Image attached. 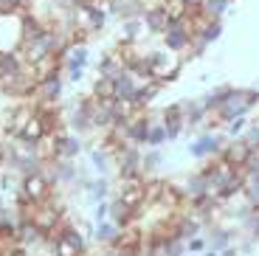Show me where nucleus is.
I'll return each mask as SVG.
<instances>
[{
	"label": "nucleus",
	"mask_w": 259,
	"mask_h": 256,
	"mask_svg": "<svg viewBox=\"0 0 259 256\" xmlns=\"http://www.w3.org/2000/svg\"><path fill=\"white\" fill-rule=\"evenodd\" d=\"M206 248H208V239H206V234H197V237L186 239V250H189V253H203Z\"/></svg>",
	"instance_id": "nucleus-30"
},
{
	"label": "nucleus",
	"mask_w": 259,
	"mask_h": 256,
	"mask_svg": "<svg viewBox=\"0 0 259 256\" xmlns=\"http://www.w3.org/2000/svg\"><path fill=\"white\" fill-rule=\"evenodd\" d=\"M84 147V138L71 130H57V158H68V160H76L82 155Z\"/></svg>",
	"instance_id": "nucleus-8"
},
{
	"label": "nucleus",
	"mask_w": 259,
	"mask_h": 256,
	"mask_svg": "<svg viewBox=\"0 0 259 256\" xmlns=\"http://www.w3.org/2000/svg\"><path fill=\"white\" fill-rule=\"evenodd\" d=\"M113 84H116V99H121V102H133V96H136V90H138L141 82H138L130 71H124L121 76L113 79Z\"/></svg>",
	"instance_id": "nucleus-19"
},
{
	"label": "nucleus",
	"mask_w": 259,
	"mask_h": 256,
	"mask_svg": "<svg viewBox=\"0 0 259 256\" xmlns=\"http://www.w3.org/2000/svg\"><path fill=\"white\" fill-rule=\"evenodd\" d=\"M0 256H31V253H28V248H23V245H12V248L3 250Z\"/></svg>",
	"instance_id": "nucleus-33"
},
{
	"label": "nucleus",
	"mask_w": 259,
	"mask_h": 256,
	"mask_svg": "<svg viewBox=\"0 0 259 256\" xmlns=\"http://www.w3.org/2000/svg\"><path fill=\"white\" fill-rule=\"evenodd\" d=\"M256 107H259V90L256 88H234L231 84V90L220 99L214 115L226 124L231 118H237V115H251Z\"/></svg>",
	"instance_id": "nucleus-1"
},
{
	"label": "nucleus",
	"mask_w": 259,
	"mask_h": 256,
	"mask_svg": "<svg viewBox=\"0 0 259 256\" xmlns=\"http://www.w3.org/2000/svg\"><path fill=\"white\" fill-rule=\"evenodd\" d=\"M192 37H200L203 42H208V45L220 42V37H223V20H206V26H203L200 31H194Z\"/></svg>",
	"instance_id": "nucleus-23"
},
{
	"label": "nucleus",
	"mask_w": 259,
	"mask_h": 256,
	"mask_svg": "<svg viewBox=\"0 0 259 256\" xmlns=\"http://www.w3.org/2000/svg\"><path fill=\"white\" fill-rule=\"evenodd\" d=\"M0 208H3V192H0Z\"/></svg>",
	"instance_id": "nucleus-37"
},
{
	"label": "nucleus",
	"mask_w": 259,
	"mask_h": 256,
	"mask_svg": "<svg viewBox=\"0 0 259 256\" xmlns=\"http://www.w3.org/2000/svg\"><path fill=\"white\" fill-rule=\"evenodd\" d=\"M144 34H147L144 17H127V20H121V26H118V42L121 45H138Z\"/></svg>",
	"instance_id": "nucleus-13"
},
{
	"label": "nucleus",
	"mask_w": 259,
	"mask_h": 256,
	"mask_svg": "<svg viewBox=\"0 0 259 256\" xmlns=\"http://www.w3.org/2000/svg\"><path fill=\"white\" fill-rule=\"evenodd\" d=\"M107 17H110V12H107L104 3H91V6H88V31L102 34L104 26H107Z\"/></svg>",
	"instance_id": "nucleus-18"
},
{
	"label": "nucleus",
	"mask_w": 259,
	"mask_h": 256,
	"mask_svg": "<svg viewBox=\"0 0 259 256\" xmlns=\"http://www.w3.org/2000/svg\"><path fill=\"white\" fill-rule=\"evenodd\" d=\"M48 178H51L54 186H76L79 180V166L76 160H68V158H54L48 163Z\"/></svg>",
	"instance_id": "nucleus-7"
},
{
	"label": "nucleus",
	"mask_w": 259,
	"mask_h": 256,
	"mask_svg": "<svg viewBox=\"0 0 259 256\" xmlns=\"http://www.w3.org/2000/svg\"><path fill=\"white\" fill-rule=\"evenodd\" d=\"M200 256H220V253H217V250H211V248H206V250H203Z\"/></svg>",
	"instance_id": "nucleus-36"
},
{
	"label": "nucleus",
	"mask_w": 259,
	"mask_h": 256,
	"mask_svg": "<svg viewBox=\"0 0 259 256\" xmlns=\"http://www.w3.org/2000/svg\"><path fill=\"white\" fill-rule=\"evenodd\" d=\"M183 194H186V205L192 203V200H197V197H203V194H208V175H206V169H197V172H192V175H186L183 178Z\"/></svg>",
	"instance_id": "nucleus-12"
},
{
	"label": "nucleus",
	"mask_w": 259,
	"mask_h": 256,
	"mask_svg": "<svg viewBox=\"0 0 259 256\" xmlns=\"http://www.w3.org/2000/svg\"><path fill=\"white\" fill-rule=\"evenodd\" d=\"M231 3L234 0H206L200 6V12H203V17H208V20H223L228 14V9H231Z\"/></svg>",
	"instance_id": "nucleus-22"
},
{
	"label": "nucleus",
	"mask_w": 259,
	"mask_h": 256,
	"mask_svg": "<svg viewBox=\"0 0 259 256\" xmlns=\"http://www.w3.org/2000/svg\"><path fill=\"white\" fill-rule=\"evenodd\" d=\"M102 220H110V200H102V203L93 205V225L102 223Z\"/></svg>",
	"instance_id": "nucleus-31"
},
{
	"label": "nucleus",
	"mask_w": 259,
	"mask_h": 256,
	"mask_svg": "<svg viewBox=\"0 0 259 256\" xmlns=\"http://www.w3.org/2000/svg\"><path fill=\"white\" fill-rule=\"evenodd\" d=\"M141 17H144V26H147V34H155V37H161V34L166 31V26H169V12H166L163 3L147 6Z\"/></svg>",
	"instance_id": "nucleus-10"
},
{
	"label": "nucleus",
	"mask_w": 259,
	"mask_h": 256,
	"mask_svg": "<svg viewBox=\"0 0 259 256\" xmlns=\"http://www.w3.org/2000/svg\"><path fill=\"white\" fill-rule=\"evenodd\" d=\"M163 6H166L169 17H186V14H189L186 0H163Z\"/></svg>",
	"instance_id": "nucleus-28"
},
{
	"label": "nucleus",
	"mask_w": 259,
	"mask_h": 256,
	"mask_svg": "<svg viewBox=\"0 0 259 256\" xmlns=\"http://www.w3.org/2000/svg\"><path fill=\"white\" fill-rule=\"evenodd\" d=\"M163 152H161V147H147V152H144V158H141V166H144V175H155L158 169L163 166Z\"/></svg>",
	"instance_id": "nucleus-21"
},
{
	"label": "nucleus",
	"mask_w": 259,
	"mask_h": 256,
	"mask_svg": "<svg viewBox=\"0 0 259 256\" xmlns=\"http://www.w3.org/2000/svg\"><path fill=\"white\" fill-rule=\"evenodd\" d=\"M240 138H242V141H245L251 149H259V118H256V121H251V124H248V127H245V133H242Z\"/></svg>",
	"instance_id": "nucleus-27"
},
{
	"label": "nucleus",
	"mask_w": 259,
	"mask_h": 256,
	"mask_svg": "<svg viewBox=\"0 0 259 256\" xmlns=\"http://www.w3.org/2000/svg\"><path fill=\"white\" fill-rule=\"evenodd\" d=\"M163 127H166V141H178V138L186 133V121H183V115L163 118Z\"/></svg>",
	"instance_id": "nucleus-25"
},
{
	"label": "nucleus",
	"mask_w": 259,
	"mask_h": 256,
	"mask_svg": "<svg viewBox=\"0 0 259 256\" xmlns=\"http://www.w3.org/2000/svg\"><path fill=\"white\" fill-rule=\"evenodd\" d=\"M226 144H228L226 130H217V133H197V138L189 141L186 152H189V158H194V160H208V158H217Z\"/></svg>",
	"instance_id": "nucleus-2"
},
{
	"label": "nucleus",
	"mask_w": 259,
	"mask_h": 256,
	"mask_svg": "<svg viewBox=\"0 0 259 256\" xmlns=\"http://www.w3.org/2000/svg\"><path fill=\"white\" fill-rule=\"evenodd\" d=\"M91 96L93 99H116V84H113V79L96 76L91 84Z\"/></svg>",
	"instance_id": "nucleus-24"
},
{
	"label": "nucleus",
	"mask_w": 259,
	"mask_h": 256,
	"mask_svg": "<svg viewBox=\"0 0 259 256\" xmlns=\"http://www.w3.org/2000/svg\"><path fill=\"white\" fill-rule=\"evenodd\" d=\"M217 158L226 160V163H231V166H237V169H242L248 163V158H251V147H248L242 138H228V144L220 149Z\"/></svg>",
	"instance_id": "nucleus-9"
},
{
	"label": "nucleus",
	"mask_w": 259,
	"mask_h": 256,
	"mask_svg": "<svg viewBox=\"0 0 259 256\" xmlns=\"http://www.w3.org/2000/svg\"><path fill=\"white\" fill-rule=\"evenodd\" d=\"M48 169V166H46ZM20 192L26 194L28 200H31L34 205L37 203H46L48 197H51L57 189H54L51 178H48V172H37V175H26V178H20Z\"/></svg>",
	"instance_id": "nucleus-5"
},
{
	"label": "nucleus",
	"mask_w": 259,
	"mask_h": 256,
	"mask_svg": "<svg viewBox=\"0 0 259 256\" xmlns=\"http://www.w3.org/2000/svg\"><path fill=\"white\" fill-rule=\"evenodd\" d=\"M62 90H65V79L62 73H54V76L39 79L37 88H34V104H57L62 99Z\"/></svg>",
	"instance_id": "nucleus-6"
},
{
	"label": "nucleus",
	"mask_w": 259,
	"mask_h": 256,
	"mask_svg": "<svg viewBox=\"0 0 259 256\" xmlns=\"http://www.w3.org/2000/svg\"><path fill=\"white\" fill-rule=\"evenodd\" d=\"M251 124V118L248 115H237V118H231V121H226V133H228V138H240L242 133H245V127Z\"/></svg>",
	"instance_id": "nucleus-26"
},
{
	"label": "nucleus",
	"mask_w": 259,
	"mask_h": 256,
	"mask_svg": "<svg viewBox=\"0 0 259 256\" xmlns=\"http://www.w3.org/2000/svg\"><path fill=\"white\" fill-rule=\"evenodd\" d=\"M65 73V82H71V84H82L84 79V68H71V71H62Z\"/></svg>",
	"instance_id": "nucleus-32"
},
{
	"label": "nucleus",
	"mask_w": 259,
	"mask_h": 256,
	"mask_svg": "<svg viewBox=\"0 0 259 256\" xmlns=\"http://www.w3.org/2000/svg\"><path fill=\"white\" fill-rule=\"evenodd\" d=\"M118 239H121V228L113 220H102V223L93 225V245L113 248V245H118Z\"/></svg>",
	"instance_id": "nucleus-14"
},
{
	"label": "nucleus",
	"mask_w": 259,
	"mask_h": 256,
	"mask_svg": "<svg viewBox=\"0 0 259 256\" xmlns=\"http://www.w3.org/2000/svg\"><path fill=\"white\" fill-rule=\"evenodd\" d=\"M88 158L93 163V172L96 175H104V178H110L116 163H113V155L107 152L104 147H88Z\"/></svg>",
	"instance_id": "nucleus-17"
},
{
	"label": "nucleus",
	"mask_w": 259,
	"mask_h": 256,
	"mask_svg": "<svg viewBox=\"0 0 259 256\" xmlns=\"http://www.w3.org/2000/svg\"><path fill=\"white\" fill-rule=\"evenodd\" d=\"M110 220L118 225V228H127V225H133V223H141L138 208H130L118 194H113V197H110Z\"/></svg>",
	"instance_id": "nucleus-15"
},
{
	"label": "nucleus",
	"mask_w": 259,
	"mask_h": 256,
	"mask_svg": "<svg viewBox=\"0 0 259 256\" xmlns=\"http://www.w3.org/2000/svg\"><path fill=\"white\" fill-rule=\"evenodd\" d=\"M34 88H37V79H34L31 68H26L23 73H14V76L0 79V93L9 96V99H17V102H31Z\"/></svg>",
	"instance_id": "nucleus-3"
},
{
	"label": "nucleus",
	"mask_w": 259,
	"mask_h": 256,
	"mask_svg": "<svg viewBox=\"0 0 259 256\" xmlns=\"http://www.w3.org/2000/svg\"><path fill=\"white\" fill-rule=\"evenodd\" d=\"M113 163H116V172L118 178H130V175H144V166H141V158L144 152L138 149V144H118L116 149H113Z\"/></svg>",
	"instance_id": "nucleus-4"
},
{
	"label": "nucleus",
	"mask_w": 259,
	"mask_h": 256,
	"mask_svg": "<svg viewBox=\"0 0 259 256\" xmlns=\"http://www.w3.org/2000/svg\"><path fill=\"white\" fill-rule=\"evenodd\" d=\"M48 133V127H46V121L39 118V113H37V107H34V115L28 118V124L23 127V133H20V138L17 141H31V144H37L42 135Z\"/></svg>",
	"instance_id": "nucleus-20"
},
{
	"label": "nucleus",
	"mask_w": 259,
	"mask_h": 256,
	"mask_svg": "<svg viewBox=\"0 0 259 256\" xmlns=\"http://www.w3.org/2000/svg\"><path fill=\"white\" fill-rule=\"evenodd\" d=\"M203 3H206V0H186V6H189V9H200Z\"/></svg>",
	"instance_id": "nucleus-35"
},
{
	"label": "nucleus",
	"mask_w": 259,
	"mask_h": 256,
	"mask_svg": "<svg viewBox=\"0 0 259 256\" xmlns=\"http://www.w3.org/2000/svg\"><path fill=\"white\" fill-rule=\"evenodd\" d=\"M220 256H240V248L237 245H228L226 250H220Z\"/></svg>",
	"instance_id": "nucleus-34"
},
{
	"label": "nucleus",
	"mask_w": 259,
	"mask_h": 256,
	"mask_svg": "<svg viewBox=\"0 0 259 256\" xmlns=\"http://www.w3.org/2000/svg\"><path fill=\"white\" fill-rule=\"evenodd\" d=\"M242 200H245L251 208H259V180L256 183H245V189H242Z\"/></svg>",
	"instance_id": "nucleus-29"
},
{
	"label": "nucleus",
	"mask_w": 259,
	"mask_h": 256,
	"mask_svg": "<svg viewBox=\"0 0 259 256\" xmlns=\"http://www.w3.org/2000/svg\"><path fill=\"white\" fill-rule=\"evenodd\" d=\"M113 197V189H110V178H104V175H96L91 180V186L84 189V200L91 205L102 203V200H110Z\"/></svg>",
	"instance_id": "nucleus-16"
},
{
	"label": "nucleus",
	"mask_w": 259,
	"mask_h": 256,
	"mask_svg": "<svg viewBox=\"0 0 259 256\" xmlns=\"http://www.w3.org/2000/svg\"><path fill=\"white\" fill-rule=\"evenodd\" d=\"M181 115H183V121H186V133H192V130L200 133L208 113L203 110L200 99H181Z\"/></svg>",
	"instance_id": "nucleus-11"
}]
</instances>
